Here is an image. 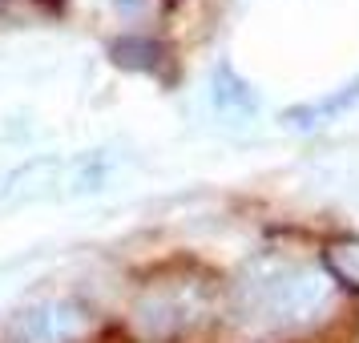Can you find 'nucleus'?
<instances>
[{
	"mask_svg": "<svg viewBox=\"0 0 359 343\" xmlns=\"http://www.w3.org/2000/svg\"><path fill=\"white\" fill-rule=\"evenodd\" d=\"M323 262L343 287H359V238H339V243H331Z\"/></svg>",
	"mask_w": 359,
	"mask_h": 343,
	"instance_id": "1",
	"label": "nucleus"
}]
</instances>
